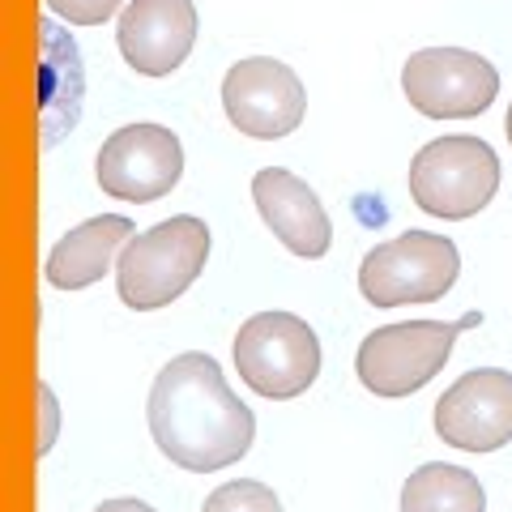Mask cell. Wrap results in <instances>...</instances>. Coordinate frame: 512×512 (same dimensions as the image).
<instances>
[{
	"label": "cell",
	"instance_id": "obj_18",
	"mask_svg": "<svg viewBox=\"0 0 512 512\" xmlns=\"http://www.w3.org/2000/svg\"><path fill=\"white\" fill-rule=\"evenodd\" d=\"M94 512H158V508H150L146 500H103Z\"/></svg>",
	"mask_w": 512,
	"mask_h": 512
},
{
	"label": "cell",
	"instance_id": "obj_4",
	"mask_svg": "<svg viewBox=\"0 0 512 512\" xmlns=\"http://www.w3.org/2000/svg\"><path fill=\"white\" fill-rule=\"evenodd\" d=\"M500 188V158L483 137H436L410 163V197L431 218H474Z\"/></svg>",
	"mask_w": 512,
	"mask_h": 512
},
{
	"label": "cell",
	"instance_id": "obj_19",
	"mask_svg": "<svg viewBox=\"0 0 512 512\" xmlns=\"http://www.w3.org/2000/svg\"><path fill=\"white\" fill-rule=\"evenodd\" d=\"M504 128H508V141H512V107H508V124Z\"/></svg>",
	"mask_w": 512,
	"mask_h": 512
},
{
	"label": "cell",
	"instance_id": "obj_13",
	"mask_svg": "<svg viewBox=\"0 0 512 512\" xmlns=\"http://www.w3.org/2000/svg\"><path fill=\"white\" fill-rule=\"evenodd\" d=\"M133 244V222L124 214H103L73 227L47 256L43 274L60 291H82V286L99 282L111 265H120L124 248Z\"/></svg>",
	"mask_w": 512,
	"mask_h": 512
},
{
	"label": "cell",
	"instance_id": "obj_9",
	"mask_svg": "<svg viewBox=\"0 0 512 512\" xmlns=\"http://www.w3.org/2000/svg\"><path fill=\"white\" fill-rule=\"evenodd\" d=\"M94 175L111 197L146 205L180 184L184 146L163 124H124L103 141L99 158H94Z\"/></svg>",
	"mask_w": 512,
	"mask_h": 512
},
{
	"label": "cell",
	"instance_id": "obj_12",
	"mask_svg": "<svg viewBox=\"0 0 512 512\" xmlns=\"http://www.w3.org/2000/svg\"><path fill=\"white\" fill-rule=\"evenodd\" d=\"M252 201H256V210H261V222L295 256H303V261H316V256L329 252L333 222L325 214V205H320V197L299 180V175L282 171V167L256 171Z\"/></svg>",
	"mask_w": 512,
	"mask_h": 512
},
{
	"label": "cell",
	"instance_id": "obj_10",
	"mask_svg": "<svg viewBox=\"0 0 512 512\" xmlns=\"http://www.w3.org/2000/svg\"><path fill=\"white\" fill-rule=\"evenodd\" d=\"M436 436L461 453H495L512 440V372L478 367L436 402Z\"/></svg>",
	"mask_w": 512,
	"mask_h": 512
},
{
	"label": "cell",
	"instance_id": "obj_8",
	"mask_svg": "<svg viewBox=\"0 0 512 512\" xmlns=\"http://www.w3.org/2000/svg\"><path fill=\"white\" fill-rule=\"evenodd\" d=\"M222 107L227 120L256 141L291 137L308 111V90L291 64L274 56H248L227 69L222 82Z\"/></svg>",
	"mask_w": 512,
	"mask_h": 512
},
{
	"label": "cell",
	"instance_id": "obj_7",
	"mask_svg": "<svg viewBox=\"0 0 512 512\" xmlns=\"http://www.w3.org/2000/svg\"><path fill=\"white\" fill-rule=\"evenodd\" d=\"M402 90L410 107L427 120H470L487 111L500 94V73L478 52L461 47H423L402 69Z\"/></svg>",
	"mask_w": 512,
	"mask_h": 512
},
{
	"label": "cell",
	"instance_id": "obj_3",
	"mask_svg": "<svg viewBox=\"0 0 512 512\" xmlns=\"http://www.w3.org/2000/svg\"><path fill=\"white\" fill-rule=\"evenodd\" d=\"M478 325H483L478 312L461 316V320H406V325H384L363 338L355 372L367 393L410 397L448 363L457 333L478 329Z\"/></svg>",
	"mask_w": 512,
	"mask_h": 512
},
{
	"label": "cell",
	"instance_id": "obj_15",
	"mask_svg": "<svg viewBox=\"0 0 512 512\" xmlns=\"http://www.w3.org/2000/svg\"><path fill=\"white\" fill-rule=\"evenodd\" d=\"M201 512H282L278 495L256 478H239V483H222Z\"/></svg>",
	"mask_w": 512,
	"mask_h": 512
},
{
	"label": "cell",
	"instance_id": "obj_1",
	"mask_svg": "<svg viewBox=\"0 0 512 512\" xmlns=\"http://www.w3.org/2000/svg\"><path fill=\"white\" fill-rule=\"evenodd\" d=\"M150 436L158 453L192 474H214L252 448L256 419L222 380V367L188 350L154 376L150 389Z\"/></svg>",
	"mask_w": 512,
	"mask_h": 512
},
{
	"label": "cell",
	"instance_id": "obj_6",
	"mask_svg": "<svg viewBox=\"0 0 512 512\" xmlns=\"http://www.w3.org/2000/svg\"><path fill=\"white\" fill-rule=\"evenodd\" d=\"M461 274L457 244L436 231H406L363 256L359 291L376 308H402V303H436L453 291Z\"/></svg>",
	"mask_w": 512,
	"mask_h": 512
},
{
	"label": "cell",
	"instance_id": "obj_5",
	"mask_svg": "<svg viewBox=\"0 0 512 512\" xmlns=\"http://www.w3.org/2000/svg\"><path fill=\"white\" fill-rule=\"evenodd\" d=\"M235 367L252 393L286 402L320 376V338L295 312H256L235 333Z\"/></svg>",
	"mask_w": 512,
	"mask_h": 512
},
{
	"label": "cell",
	"instance_id": "obj_16",
	"mask_svg": "<svg viewBox=\"0 0 512 512\" xmlns=\"http://www.w3.org/2000/svg\"><path fill=\"white\" fill-rule=\"evenodd\" d=\"M47 9L73 26H99L107 18H116L120 0H47Z\"/></svg>",
	"mask_w": 512,
	"mask_h": 512
},
{
	"label": "cell",
	"instance_id": "obj_2",
	"mask_svg": "<svg viewBox=\"0 0 512 512\" xmlns=\"http://www.w3.org/2000/svg\"><path fill=\"white\" fill-rule=\"evenodd\" d=\"M205 256H210V227L192 214H175L133 235L116 265V291L137 312L167 308L201 278Z\"/></svg>",
	"mask_w": 512,
	"mask_h": 512
},
{
	"label": "cell",
	"instance_id": "obj_14",
	"mask_svg": "<svg viewBox=\"0 0 512 512\" xmlns=\"http://www.w3.org/2000/svg\"><path fill=\"white\" fill-rule=\"evenodd\" d=\"M402 512H487V491L470 470L431 461L406 478Z\"/></svg>",
	"mask_w": 512,
	"mask_h": 512
},
{
	"label": "cell",
	"instance_id": "obj_11",
	"mask_svg": "<svg viewBox=\"0 0 512 512\" xmlns=\"http://www.w3.org/2000/svg\"><path fill=\"white\" fill-rule=\"evenodd\" d=\"M116 43L128 69L167 77L188 60L197 43V5L192 0H133L120 13Z\"/></svg>",
	"mask_w": 512,
	"mask_h": 512
},
{
	"label": "cell",
	"instance_id": "obj_17",
	"mask_svg": "<svg viewBox=\"0 0 512 512\" xmlns=\"http://www.w3.org/2000/svg\"><path fill=\"white\" fill-rule=\"evenodd\" d=\"M39 406H43V440H39V453H47L52 448V440H56V397H52V389L47 384H39Z\"/></svg>",
	"mask_w": 512,
	"mask_h": 512
}]
</instances>
